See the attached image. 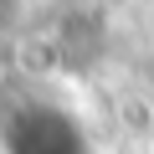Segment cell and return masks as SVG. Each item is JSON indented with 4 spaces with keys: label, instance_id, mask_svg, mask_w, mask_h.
<instances>
[{
    "label": "cell",
    "instance_id": "6da1fadb",
    "mask_svg": "<svg viewBox=\"0 0 154 154\" xmlns=\"http://www.w3.org/2000/svg\"><path fill=\"white\" fill-rule=\"evenodd\" d=\"M5 154H88V139L57 108H26L5 128Z\"/></svg>",
    "mask_w": 154,
    "mask_h": 154
}]
</instances>
